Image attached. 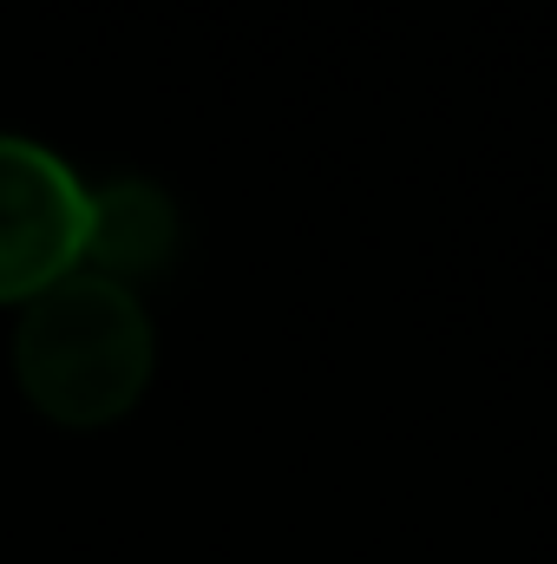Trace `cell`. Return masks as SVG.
<instances>
[{"instance_id": "cell-1", "label": "cell", "mask_w": 557, "mask_h": 564, "mask_svg": "<svg viewBox=\"0 0 557 564\" xmlns=\"http://www.w3.org/2000/svg\"><path fill=\"white\" fill-rule=\"evenodd\" d=\"M151 315L132 282L106 270H73L33 302H20L13 322V375L20 394L59 426H106L132 414L151 388Z\"/></svg>"}, {"instance_id": "cell-2", "label": "cell", "mask_w": 557, "mask_h": 564, "mask_svg": "<svg viewBox=\"0 0 557 564\" xmlns=\"http://www.w3.org/2000/svg\"><path fill=\"white\" fill-rule=\"evenodd\" d=\"M92 184L40 139L0 132V302H33L40 289L86 263Z\"/></svg>"}, {"instance_id": "cell-3", "label": "cell", "mask_w": 557, "mask_h": 564, "mask_svg": "<svg viewBox=\"0 0 557 564\" xmlns=\"http://www.w3.org/2000/svg\"><path fill=\"white\" fill-rule=\"evenodd\" d=\"M171 250V197L144 177H119L92 191V224H86V270L132 282L139 270L164 263Z\"/></svg>"}]
</instances>
